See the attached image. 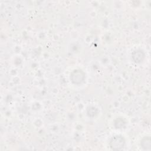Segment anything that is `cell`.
Listing matches in <instances>:
<instances>
[{
  "mask_svg": "<svg viewBox=\"0 0 151 151\" xmlns=\"http://www.w3.org/2000/svg\"><path fill=\"white\" fill-rule=\"evenodd\" d=\"M141 147L146 150H149L150 149V138L149 136L144 137L140 142Z\"/></svg>",
  "mask_w": 151,
  "mask_h": 151,
  "instance_id": "obj_4",
  "label": "cell"
},
{
  "mask_svg": "<svg viewBox=\"0 0 151 151\" xmlns=\"http://www.w3.org/2000/svg\"><path fill=\"white\" fill-rule=\"evenodd\" d=\"M85 78L84 73L80 69H76L73 71L70 74V80L75 84H81Z\"/></svg>",
  "mask_w": 151,
  "mask_h": 151,
  "instance_id": "obj_2",
  "label": "cell"
},
{
  "mask_svg": "<svg viewBox=\"0 0 151 151\" xmlns=\"http://www.w3.org/2000/svg\"><path fill=\"white\" fill-rule=\"evenodd\" d=\"M132 59L135 63H140L143 61L145 58V54L141 50H137L134 51L132 55Z\"/></svg>",
  "mask_w": 151,
  "mask_h": 151,
  "instance_id": "obj_3",
  "label": "cell"
},
{
  "mask_svg": "<svg viewBox=\"0 0 151 151\" xmlns=\"http://www.w3.org/2000/svg\"><path fill=\"white\" fill-rule=\"evenodd\" d=\"M109 145L112 150H120L124 147L125 140L122 136H114L111 138Z\"/></svg>",
  "mask_w": 151,
  "mask_h": 151,
  "instance_id": "obj_1",
  "label": "cell"
},
{
  "mask_svg": "<svg viewBox=\"0 0 151 151\" xmlns=\"http://www.w3.org/2000/svg\"><path fill=\"white\" fill-rule=\"evenodd\" d=\"M115 122L116 123H119V124L117 123V125L115 126L116 128H122V127L124 126V124H125V122L122 119H117L115 121Z\"/></svg>",
  "mask_w": 151,
  "mask_h": 151,
  "instance_id": "obj_5",
  "label": "cell"
}]
</instances>
